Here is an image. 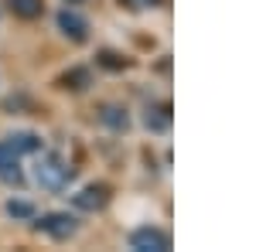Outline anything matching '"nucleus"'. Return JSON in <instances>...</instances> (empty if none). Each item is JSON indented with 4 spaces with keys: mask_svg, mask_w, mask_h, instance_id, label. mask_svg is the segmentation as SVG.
Instances as JSON below:
<instances>
[{
    "mask_svg": "<svg viewBox=\"0 0 256 252\" xmlns=\"http://www.w3.org/2000/svg\"><path fill=\"white\" fill-rule=\"evenodd\" d=\"M72 164L62 160L58 154H38L34 157V184H41L44 191H62L72 181Z\"/></svg>",
    "mask_w": 256,
    "mask_h": 252,
    "instance_id": "nucleus-1",
    "label": "nucleus"
},
{
    "mask_svg": "<svg viewBox=\"0 0 256 252\" xmlns=\"http://www.w3.org/2000/svg\"><path fill=\"white\" fill-rule=\"evenodd\" d=\"M34 229L41 235H48V239H55V242H68L72 235L79 232V222L68 212H52V215H41L38 222H34Z\"/></svg>",
    "mask_w": 256,
    "mask_h": 252,
    "instance_id": "nucleus-2",
    "label": "nucleus"
},
{
    "mask_svg": "<svg viewBox=\"0 0 256 252\" xmlns=\"http://www.w3.org/2000/svg\"><path fill=\"white\" fill-rule=\"evenodd\" d=\"M106 201H110V188L106 184H86L82 191L72 194V205L82 208V212H99V208H106Z\"/></svg>",
    "mask_w": 256,
    "mask_h": 252,
    "instance_id": "nucleus-3",
    "label": "nucleus"
},
{
    "mask_svg": "<svg viewBox=\"0 0 256 252\" xmlns=\"http://www.w3.org/2000/svg\"><path fill=\"white\" fill-rule=\"evenodd\" d=\"M130 249H140V252H164V249H171V239L160 232V229H140V232L130 235Z\"/></svg>",
    "mask_w": 256,
    "mask_h": 252,
    "instance_id": "nucleus-4",
    "label": "nucleus"
},
{
    "mask_svg": "<svg viewBox=\"0 0 256 252\" xmlns=\"http://www.w3.org/2000/svg\"><path fill=\"white\" fill-rule=\"evenodd\" d=\"M58 27L72 41H86V38H89V20L82 17V14H76V10H68V7L58 14Z\"/></svg>",
    "mask_w": 256,
    "mask_h": 252,
    "instance_id": "nucleus-5",
    "label": "nucleus"
},
{
    "mask_svg": "<svg viewBox=\"0 0 256 252\" xmlns=\"http://www.w3.org/2000/svg\"><path fill=\"white\" fill-rule=\"evenodd\" d=\"M0 177L10 181V184H20V154H14L7 143H0Z\"/></svg>",
    "mask_w": 256,
    "mask_h": 252,
    "instance_id": "nucleus-6",
    "label": "nucleus"
},
{
    "mask_svg": "<svg viewBox=\"0 0 256 252\" xmlns=\"http://www.w3.org/2000/svg\"><path fill=\"white\" fill-rule=\"evenodd\" d=\"M14 154H38L41 150V136L38 133H28V130H20V133H10L4 140Z\"/></svg>",
    "mask_w": 256,
    "mask_h": 252,
    "instance_id": "nucleus-7",
    "label": "nucleus"
},
{
    "mask_svg": "<svg viewBox=\"0 0 256 252\" xmlns=\"http://www.w3.org/2000/svg\"><path fill=\"white\" fill-rule=\"evenodd\" d=\"M144 123H147V130H154V133H164L168 126H171V109L160 102V106H147V116H144Z\"/></svg>",
    "mask_w": 256,
    "mask_h": 252,
    "instance_id": "nucleus-8",
    "label": "nucleus"
},
{
    "mask_svg": "<svg viewBox=\"0 0 256 252\" xmlns=\"http://www.w3.org/2000/svg\"><path fill=\"white\" fill-rule=\"evenodd\" d=\"M7 7H10L18 17H24V20L41 17V10H44V3H41V0H7Z\"/></svg>",
    "mask_w": 256,
    "mask_h": 252,
    "instance_id": "nucleus-9",
    "label": "nucleus"
},
{
    "mask_svg": "<svg viewBox=\"0 0 256 252\" xmlns=\"http://www.w3.org/2000/svg\"><path fill=\"white\" fill-rule=\"evenodd\" d=\"M99 119H102V123H106L110 130H116V133L130 126V119H126V113H123L120 106H102V113H99Z\"/></svg>",
    "mask_w": 256,
    "mask_h": 252,
    "instance_id": "nucleus-10",
    "label": "nucleus"
},
{
    "mask_svg": "<svg viewBox=\"0 0 256 252\" xmlns=\"http://www.w3.org/2000/svg\"><path fill=\"white\" fill-rule=\"evenodd\" d=\"M62 82H65V89H86V82H89V72L76 68V72H68V75L62 78Z\"/></svg>",
    "mask_w": 256,
    "mask_h": 252,
    "instance_id": "nucleus-11",
    "label": "nucleus"
},
{
    "mask_svg": "<svg viewBox=\"0 0 256 252\" xmlns=\"http://www.w3.org/2000/svg\"><path fill=\"white\" fill-rule=\"evenodd\" d=\"M158 3L160 0H120V7H126V10H150Z\"/></svg>",
    "mask_w": 256,
    "mask_h": 252,
    "instance_id": "nucleus-12",
    "label": "nucleus"
},
{
    "mask_svg": "<svg viewBox=\"0 0 256 252\" xmlns=\"http://www.w3.org/2000/svg\"><path fill=\"white\" fill-rule=\"evenodd\" d=\"M99 61H102L106 68H123V65H126V61H120L113 51H102V55H99Z\"/></svg>",
    "mask_w": 256,
    "mask_h": 252,
    "instance_id": "nucleus-13",
    "label": "nucleus"
},
{
    "mask_svg": "<svg viewBox=\"0 0 256 252\" xmlns=\"http://www.w3.org/2000/svg\"><path fill=\"white\" fill-rule=\"evenodd\" d=\"M7 212L18 215V218H24V215H31V205H24V201H10V205H7Z\"/></svg>",
    "mask_w": 256,
    "mask_h": 252,
    "instance_id": "nucleus-14",
    "label": "nucleus"
},
{
    "mask_svg": "<svg viewBox=\"0 0 256 252\" xmlns=\"http://www.w3.org/2000/svg\"><path fill=\"white\" fill-rule=\"evenodd\" d=\"M65 3H86V0H65Z\"/></svg>",
    "mask_w": 256,
    "mask_h": 252,
    "instance_id": "nucleus-15",
    "label": "nucleus"
}]
</instances>
